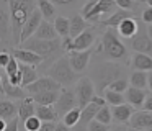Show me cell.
I'll list each match as a JSON object with an SVG mask.
<instances>
[{"instance_id":"cell-1","label":"cell","mask_w":152,"mask_h":131,"mask_svg":"<svg viewBox=\"0 0 152 131\" xmlns=\"http://www.w3.org/2000/svg\"><path fill=\"white\" fill-rule=\"evenodd\" d=\"M7 5L12 23V38L15 39V43H20L21 29H23L26 20L31 16V13L36 10V2H33V0H8Z\"/></svg>"},{"instance_id":"cell-2","label":"cell","mask_w":152,"mask_h":131,"mask_svg":"<svg viewBox=\"0 0 152 131\" xmlns=\"http://www.w3.org/2000/svg\"><path fill=\"white\" fill-rule=\"evenodd\" d=\"M123 77V69L115 62H102L100 66H96L95 72H93V85H95V92L102 93L103 90L110 87V84H113L115 80Z\"/></svg>"},{"instance_id":"cell-3","label":"cell","mask_w":152,"mask_h":131,"mask_svg":"<svg viewBox=\"0 0 152 131\" xmlns=\"http://www.w3.org/2000/svg\"><path fill=\"white\" fill-rule=\"evenodd\" d=\"M48 77H51L62 88H66L67 85H72L74 82L79 79V74L70 67L69 59L59 57L56 62H53V66H51L49 69H48Z\"/></svg>"},{"instance_id":"cell-4","label":"cell","mask_w":152,"mask_h":131,"mask_svg":"<svg viewBox=\"0 0 152 131\" xmlns=\"http://www.w3.org/2000/svg\"><path fill=\"white\" fill-rule=\"evenodd\" d=\"M100 52L106 56L111 61H118L126 56V46L121 43L118 33L115 29L108 28L102 36V44H100Z\"/></svg>"},{"instance_id":"cell-5","label":"cell","mask_w":152,"mask_h":131,"mask_svg":"<svg viewBox=\"0 0 152 131\" xmlns=\"http://www.w3.org/2000/svg\"><path fill=\"white\" fill-rule=\"evenodd\" d=\"M21 49L31 51L34 54H38L43 59H49L54 57L56 54H59L62 49V43L61 39H54V41H43V39H36V38H30L28 41L21 43Z\"/></svg>"},{"instance_id":"cell-6","label":"cell","mask_w":152,"mask_h":131,"mask_svg":"<svg viewBox=\"0 0 152 131\" xmlns=\"http://www.w3.org/2000/svg\"><path fill=\"white\" fill-rule=\"evenodd\" d=\"M75 97H77V103H79V108H85L87 105L92 102V98L95 97V85H93L92 79L90 77H80L79 82L75 85Z\"/></svg>"},{"instance_id":"cell-7","label":"cell","mask_w":152,"mask_h":131,"mask_svg":"<svg viewBox=\"0 0 152 131\" xmlns=\"http://www.w3.org/2000/svg\"><path fill=\"white\" fill-rule=\"evenodd\" d=\"M77 107H79V103H77L75 92L69 90V88H61L59 97H57L56 103H54V110H56L57 116L62 118L66 113H69L70 110H74Z\"/></svg>"},{"instance_id":"cell-8","label":"cell","mask_w":152,"mask_h":131,"mask_svg":"<svg viewBox=\"0 0 152 131\" xmlns=\"http://www.w3.org/2000/svg\"><path fill=\"white\" fill-rule=\"evenodd\" d=\"M61 85L57 84L56 80H53L51 77L44 75V77H38V80H34L33 84H30L25 90L30 97L33 95H38V93H44V92H59L61 90Z\"/></svg>"},{"instance_id":"cell-9","label":"cell","mask_w":152,"mask_h":131,"mask_svg":"<svg viewBox=\"0 0 152 131\" xmlns=\"http://www.w3.org/2000/svg\"><path fill=\"white\" fill-rule=\"evenodd\" d=\"M128 124L132 131H152V113L144 110L134 111Z\"/></svg>"},{"instance_id":"cell-10","label":"cell","mask_w":152,"mask_h":131,"mask_svg":"<svg viewBox=\"0 0 152 131\" xmlns=\"http://www.w3.org/2000/svg\"><path fill=\"white\" fill-rule=\"evenodd\" d=\"M12 39V23L7 3H0V44H7Z\"/></svg>"},{"instance_id":"cell-11","label":"cell","mask_w":152,"mask_h":131,"mask_svg":"<svg viewBox=\"0 0 152 131\" xmlns=\"http://www.w3.org/2000/svg\"><path fill=\"white\" fill-rule=\"evenodd\" d=\"M41 21H43V16H41L39 10H34L33 13H31V16L26 20V23H25L23 29H21V35H20V44L25 41H28L30 38H33L34 33H36L38 26L41 25Z\"/></svg>"},{"instance_id":"cell-12","label":"cell","mask_w":152,"mask_h":131,"mask_svg":"<svg viewBox=\"0 0 152 131\" xmlns=\"http://www.w3.org/2000/svg\"><path fill=\"white\" fill-rule=\"evenodd\" d=\"M90 57H92V51H80V52H70L69 54V64L74 71L79 74V72H83L87 67H88V62H90Z\"/></svg>"},{"instance_id":"cell-13","label":"cell","mask_w":152,"mask_h":131,"mask_svg":"<svg viewBox=\"0 0 152 131\" xmlns=\"http://www.w3.org/2000/svg\"><path fill=\"white\" fill-rule=\"evenodd\" d=\"M93 43H95V33L88 28V29H85L82 35H79L77 38L72 39V49H70V52H74V51L75 52L88 51V49L93 46Z\"/></svg>"},{"instance_id":"cell-14","label":"cell","mask_w":152,"mask_h":131,"mask_svg":"<svg viewBox=\"0 0 152 131\" xmlns=\"http://www.w3.org/2000/svg\"><path fill=\"white\" fill-rule=\"evenodd\" d=\"M12 56L17 59L20 64H25V66H30V67H34V66H39L41 62L44 61L43 57H39L38 54L31 51H26V49H21V48H15L12 49Z\"/></svg>"},{"instance_id":"cell-15","label":"cell","mask_w":152,"mask_h":131,"mask_svg":"<svg viewBox=\"0 0 152 131\" xmlns=\"http://www.w3.org/2000/svg\"><path fill=\"white\" fill-rule=\"evenodd\" d=\"M131 46H132V49H134L136 52L151 56L152 57V39L147 36L145 31H137V35L132 38Z\"/></svg>"},{"instance_id":"cell-16","label":"cell","mask_w":152,"mask_h":131,"mask_svg":"<svg viewBox=\"0 0 152 131\" xmlns=\"http://www.w3.org/2000/svg\"><path fill=\"white\" fill-rule=\"evenodd\" d=\"M145 97H147L145 90H141V88L129 87L128 90L124 92V100H126V103L131 105L132 108H142Z\"/></svg>"},{"instance_id":"cell-17","label":"cell","mask_w":152,"mask_h":131,"mask_svg":"<svg viewBox=\"0 0 152 131\" xmlns=\"http://www.w3.org/2000/svg\"><path fill=\"white\" fill-rule=\"evenodd\" d=\"M110 108H111L113 121H118V123H128L131 120V116L134 115V108L128 103L118 105V107H110Z\"/></svg>"},{"instance_id":"cell-18","label":"cell","mask_w":152,"mask_h":131,"mask_svg":"<svg viewBox=\"0 0 152 131\" xmlns=\"http://www.w3.org/2000/svg\"><path fill=\"white\" fill-rule=\"evenodd\" d=\"M2 88H4V93L8 98H13V100H25L26 97H30L23 87H15V85H12L5 75H2Z\"/></svg>"},{"instance_id":"cell-19","label":"cell","mask_w":152,"mask_h":131,"mask_svg":"<svg viewBox=\"0 0 152 131\" xmlns=\"http://www.w3.org/2000/svg\"><path fill=\"white\" fill-rule=\"evenodd\" d=\"M33 38L36 39H43V41H54V39H57V33L56 29H54V25L51 21H41V25L38 26L36 33H34Z\"/></svg>"},{"instance_id":"cell-20","label":"cell","mask_w":152,"mask_h":131,"mask_svg":"<svg viewBox=\"0 0 152 131\" xmlns=\"http://www.w3.org/2000/svg\"><path fill=\"white\" fill-rule=\"evenodd\" d=\"M34 111H36V103L33 102V98L31 97H26L25 100H21L20 103H18V120L23 123V121H26L28 118L34 116Z\"/></svg>"},{"instance_id":"cell-21","label":"cell","mask_w":152,"mask_h":131,"mask_svg":"<svg viewBox=\"0 0 152 131\" xmlns=\"http://www.w3.org/2000/svg\"><path fill=\"white\" fill-rule=\"evenodd\" d=\"M69 36L70 38H77L79 35H82L85 29H88V23L82 18V15H74L72 18L69 20Z\"/></svg>"},{"instance_id":"cell-22","label":"cell","mask_w":152,"mask_h":131,"mask_svg":"<svg viewBox=\"0 0 152 131\" xmlns=\"http://www.w3.org/2000/svg\"><path fill=\"white\" fill-rule=\"evenodd\" d=\"M139 31V26H137V21L134 18H128L118 26V35L121 38H134Z\"/></svg>"},{"instance_id":"cell-23","label":"cell","mask_w":152,"mask_h":131,"mask_svg":"<svg viewBox=\"0 0 152 131\" xmlns=\"http://www.w3.org/2000/svg\"><path fill=\"white\" fill-rule=\"evenodd\" d=\"M128 18H134V16H132V12H126V10H119L118 8L113 15H110V18H106L103 23H105V26L115 29V28H118L124 20H128Z\"/></svg>"},{"instance_id":"cell-24","label":"cell","mask_w":152,"mask_h":131,"mask_svg":"<svg viewBox=\"0 0 152 131\" xmlns=\"http://www.w3.org/2000/svg\"><path fill=\"white\" fill-rule=\"evenodd\" d=\"M131 66L136 69V71H141V72H151L152 71V57L151 56H145V54H139L136 52L131 59Z\"/></svg>"},{"instance_id":"cell-25","label":"cell","mask_w":152,"mask_h":131,"mask_svg":"<svg viewBox=\"0 0 152 131\" xmlns=\"http://www.w3.org/2000/svg\"><path fill=\"white\" fill-rule=\"evenodd\" d=\"M18 105H15L12 100H0V118L5 121H10L17 118Z\"/></svg>"},{"instance_id":"cell-26","label":"cell","mask_w":152,"mask_h":131,"mask_svg":"<svg viewBox=\"0 0 152 131\" xmlns=\"http://www.w3.org/2000/svg\"><path fill=\"white\" fill-rule=\"evenodd\" d=\"M18 71H20V75H21V87L23 88H26L30 84L38 80V72L34 71V67H30V66L18 62Z\"/></svg>"},{"instance_id":"cell-27","label":"cell","mask_w":152,"mask_h":131,"mask_svg":"<svg viewBox=\"0 0 152 131\" xmlns=\"http://www.w3.org/2000/svg\"><path fill=\"white\" fill-rule=\"evenodd\" d=\"M34 116L39 118L41 123H44V121H54V123H56V121L59 120V116H57L56 110H54L53 107H43V105H36Z\"/></svg>"},{"instance_id":"cell-28","label":"cell","mask_w":152,"mask_h":131,"mask_svg":"<svg viewBox=\"0 0 152 131\" xmlns=\"http://www.w3.org/2000/svg\"><path fill=\"white\" fill-rule=\"evenodd\" d=\"M61 92V90H59ZM59 92H44V93H38L33 95V102L36 105H43V107H51V105L56 103L57 97H59Z\"/></svg>"},{"instance_id":"cell-29","label":"cell","mask_w":152,"mask_h":131,"mask_svg":"<svg viewBox=\"0 0 152 131\" xmlns=\"http://www.w3.org/2000/svg\"><path fill=\"white\" fill-rule=\"evenodd\" d=\"M36 8L39 10V13H41L44 21L53 20L54 15H56V7L53 5V2H48V0H39V2L36 3Z\"/></svg>"},{"instance_id":"cell-30","label":"cell","mask_w":152,"mask_h":131,"mask_svg":"<svg viewBox=\"0 0 152 131\" xmlns=\"http://www.w3.org/2000/svg\"><path fill=\"white\" fill-rule=\"evenodd\" d=\"M128 80H129V87H134V88H141V90H144V88L147 87V72L134 71Z\"/></svg>"},{"instance_id":"cell-31","label":"cell","mask_w":152,"mask_h":131,"mask_svg":"<svg viewBox=\"0 0 152 131\" xmlns=\"http://www.w3.org/2000/svg\"><path fill=\"white\" fill-rule=\"evenodd\" d=\"M54 29H56L57 36H61V38H67L69 36V20L66 18V16H56L54 18Z\"/></svg>"},{"instance_id":"cell-32","label":"cell","mask_w":152,"mask_h":131,"mask_svg":"<svg viewBox=\"0 0 152 131\" xmlns=\"http://www.w3.org/2000/svg\"><path fill=\"white\" fill-rule=\"evenodd\" d=\"M95 121L110 126V124H111V121H113V118H111V108H110L108 105L102 107L98 111H96V115H95Z\"/></svg>"},{"instance_id":"cell-33","label":"cell","mask_w":152,"mask_h":131,"mask_svg":"<svg viewBox=\"0 0 152 131\" xmlns=\"http://www.w3.org/2000/svg\"><path fill=\"white\" fill-rule=\"evenodd\" d=\"M105 102L111 107H118V105H123L126 103L124 100V93H116V92H111L106 88L105 90Z\"/></svg>"},{"instance_id":"cell-34","label":"cell","mask_w":152,"mask_h":131,"mask_svg":"<svg viewBox=\"0 0 152 131\" xmlns=\"http://www.w3.org/2000/svg\"><path fill=\"white\" fill-rule=\"evenodd\" d=\"M79 120H80V108L79 107L74 108V110H70L69 113H66L62 116V123L66 124L67 128H74L77 123H79Z\"/></svg>"},{"instance_id":"cell-35","label":"cell","mask_w":152,"mask_h":131,"mask_svg":"<svg viewBox=\"0 0 152 131\" xmlns=\"http://www.w3.org/2000/svg\"><path fill=\"white\" fill-rule=\"evenodd\" d=\"M98 10L100 13L103 15H113V13L118 10V7H116V2L115 0H98Z\"/></svg>"},{"instance_id":"cell-36","label":"cell","mask_w":152,"mask_h":131,"mask_svg":"<svg viewBox=\"0 0 152 131\" xmlns=\"http://www.w3.org/2000/svg\"><path fill=\"white\" fill-rule=\"evenodd\" d=\"M128 88H129V80L126 77H121V79H118V80H115L113 84H110L108 90L116 92V93H124Z\"/></svg>"},{"instance_id":"cell-37","label":"cell","mask_w":152,"mask_h":131,"mask_svg":"<svg viewBox=\"0 0 152 131\" xmlns=\"http://www.w3.org/2000/svg\"><path fill=\"white\" fill-rule=\"evenodd\" d=\"M23 128H25V131H39L41 120L36 116H31V118H28L26 121H23Z\"/></svg>"},{"instance_id":"cell-38","label":"cell","mask_w":152,"mask_h":131,"mask_svg":"<svg viewBox=\"0 0 152 131\" xmlns=\"http://www.w3.org/2000/svg\"><path fill=\"white\" fill-rule=\"evenodd\" d=\"M115 2H116V7L119 10H126V12H132L136 7V3L131 2V0H115Z\"/></svg>"},{"instance_id":"cell-39","label":"cell","mask_w":152,"mask_h":131,"mask_svg":"<svg viewBox=\"0 0 152 131\" xmlns=\"http://www.w3.org/2000/svg\"><path fill=\"white\" fill-rule=\"evenodd\" d=\"M5 72H7V75H15L18 74V61L12 56L10 62L7 64V67H5Z\"/></svg>"},{"instance_id":"cell-40","label":"cell","mask_w":152,"mask_h":131,"mask_svg":"<svg viewBox=\"0 0 152 131\" xmlns=\"http://www.w3.org/2000/svg\"><path fill=\"white\" fill-rule=\"evenodd\" d=\"M87 131H110V126H106V124H102L98 123V121H90L88 126H87Z\"/></svg>"},{"instance_id":"cell-41","label":"cell","mask_w":152,"mask_h":131,"mask_svg":"<svg viewBox=\"0 0 152 131\" xmlns=\"http://www.w3.org/2000/svg\"><path fill=\"white\" fill-rule=\"evenodd\" d=\"M141 18H142V21H144V23H147V25H152V8L145 7V8L141 12Z\"/></svg>"},{"instance_id":"cell-42","label":"cell","mask_w":152,"mask_h":131,"mask_svg":"<svg viewBox=\"0 0 152 131\" xmlns=\"http://www.w3.org/2000/svg\"><path fill=\"white\" fill-rule=\"evenodd\" d=\"M12 59V54L8 51H0V67H7V64L10 62Z\"/></svg>"},{"instance_id":"cell-43","label":"cell","mask_w":152,"mask_h":131,"mask_svg":"<svg viewBox=\"0 0 152 131\" xmlns=\"http://www.w3.org/2000/svg\"><path fill=\"white\" fill-rule=\"evenodd\" d=\"M18 126H20V120H18V118H13V120L7 121L5 131H18Z\"/></svg>"},{"instance_id":"cell-44","label":"cell","mask_w":152,"mask_h":131,"mask_svg":"<svg viewBox=\"0 0 152 131\" xmlns=\"http://www.w3.org/2000/svg\"><path fill=\"white\" fill-rule=\"evenodd\" d=\"M54 130H56L54 121H44V123H41V128H39V131H54Z\"/></svg>"},{"instance_id":"cell-45","label":"cell","mask_w":152,"mask_h":131,"mask_svg":"<svg viewBox=\"0 0 152 131\" xmlns=\"http://www.w3.org/2000/svg\"><path fill=\"white\" fill-rule=\"evenodd\" d=\"M142 110L144 111H149V113H152V95H147L144 100V105H142Z\"/></svg>"},{"instance_id":"cell-46","label":"cell","mask_w":152,"mask_h":131,"mask_svg":"<svg viewBox=\"0 0 152 131\" xmlns=\"http://www.w3.org/2000/svg\"><path fill=\"white\" fill-rule=\"evenodd\" d=\"M90 103H93V105H96V107H105L106 105V102H105V98L103 97H100V95H95V97L92 98V102H90Z\"/></svg>"},{"instance_id":"cell-47","label":"cell","mask_w":152,"mask_h":131,"mask_svg":"<svg viewBox=\"0 0 152 131\" xmlns=\"http://www.w3.org/2000/svg\"><path fill=\"white\" fill-rule=\"evenodd\" d=\"M54 131H70V128H67L64 123H56V130Z\"/></svg>"},{"instance_id":"cell-48","label":"cell","mask_w":152,"mask_h":131,"mask_svg":"<svg viewBox=\"0 0 152 131\" xmlns=\"http://www.w3.org/2000/svg\"><path fill=\"white\" fill-rule=\"evenodd\" d=\"M147 87L151 88V92H152V71L147 72Z\"/></svg>"},{"instance_id":"cell-49","label":"cell","mask_w":152,"mask_h":131,"mask_svg":"<svg viewBox=\"0 0 152 131\" xmlns=\"http://www.w3.org/2000/svg\"><path fill=\"white\" fill-rule=\"evenodd\" d=\"M5 128H7V121L0 118V131H5Z\"/></svg>"},{"instance_id":"cell-50","label":"cell","mask_w":152,"mask_h":131,"mask_svg":"<svg viewBox=\"0 0 152 131\" xmlns=\"http://www.w3.org/2000/svg\"><path fill=\"white\" fill-rule=\"evenodd\" d=\"M110 131H128L124 126H115V128H110Z\"/></svg>"},{"instance_id":"cell-51","label":"cell","mask_w":152,"mask_h":131,"mask_svg":"<svg viewBox=\"0 0 152 131\" xmlns=\"http://www.w3.org/2000/svg\"><path fill=\"white\" fill-rule=\"evenodd\" d=\"M145 33H147V36L152 39V25H149V26H147V31H145Z\"/></svg>"},{"instance_id":"cell-52","label":"cell","mask_w":152,"mask_h":131,"mask_svg":"<svg viewBox=\"0 0 152 131\" xmlns=\"http://www.w3.org/2000/svg\"><path fill=\"white\" fill-rule=\"evenodd\" d=\"M0 93H4V88H2V74H0Z\"/></svg>"},{"instance_id":"cell-53","label":"cell","mask_w":152,"mask_h":131,"mask_svg":"<svg viewBox=\"0 0 152 131\" xmlns=\"http://www.w3.org/2000/svg\"><path fill=\"white\" fill-rule=\"evenodd\" d=\"M147 7H149V8H152V0H147Z\"/></svg>"}]
</instances>
